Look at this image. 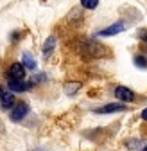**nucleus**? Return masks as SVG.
Wrapping results in <instances>:
<instances>
[{
    "label": "nucleus",
    "mask_w": 147,
    "mask_h": 151,
    "mask_svg": "<svg viewBox=\"0 0 147 151\" xmlns=\"http://www.w3.org/2000/svg\"><path fill=\"white\" fill-rule=\"evenodd\" d=\"M81 4H83V7H86V9H95V7L99 6V0H81Z\"/></svg>",
    "instance_id": "nucleus-12"
},
{
    "label": "nucleus",
    "mask_w": 147,
    "mask_h": 151,
    "mask_svg": "<svg viewBox=\"0 0 147 151\" xmlns=\"http://www.w3.org/2000/svg\"><path fill=\"white\" fill-rule=\"evenodd\" d=\"M22 65H24L25 68L34 70V68H36V60L32 58V56H31L29 52H24V54H22Z\"/></svg>",
    "instance_id": "nucleus-9"
},
{
    "label": "nucleus",
    "mask_w": 147,
    "mask_h": 151,
    "mask_svg": "<svg viewBox=\"0 0 147 151\" xmlns=\"http://www.w3.org/2000/svg\"><path fill=\"white\" fill-rule=\"evenodd\" d=\"M54 45H56V38H54V36L47 38V42L43 45V58H49V56H50V52L54 50Z\"/></svg>",
    "instance_id": "nucleus-10"
},
{
    "label": "nucleus",
    "mask_w": 147,
    "mask_h": 151,
    "mask_svg": "<svg viewBox=\"0 0 147 151\" xmlns=\"http://www.w3.org/2000/svg\"><path fill=\"white\" fill-rule=\"evenodd\" d=\"M115 96H117V99L120 103H131V101H135V92L129 90L127 86H117L115 88Z\"/></svg>",
    "instance_id": "nucleus-3"
},
{
    "label": "nucleus",
    "mask_w": 147,
    "mask_h": 151,
    "mask_svg": "<svg viewBox=\"0 0 147 151\" xmlns=\"http://www.w3.org/2000/svg\"><path fill=\"white\" fill-rule=\"evenodd\" d=\"M14 104H16V101H14V93H13V92H6L4 97L0 99V106H2V110H9V108H13Z\"/></svg>",
    "instance_id": "nucleus-8"
},
{
    "label": "nucleus",
    "mask_w": 147,
    "mask_h": 151,
    "mask_svg": "<svg viewBox=\"0 0 147 151\" xmlns=\"http://www.w3.org/2000/svg\"><path fill=\"white\" fill-rule=\"evenodd\" d=\"M4 93H6V90H4L2 86H0V99H2V97H4Z\"/></svg>",
    "instance_id": "nucleus-16"
},
{
    "label": "nucleus",
    "mask_w": 147,
    "mask_h": 151,
    "mask_svg": "<svg viewBox=\"0 0 147 151\" xmlns=\"http://www.w3.org/2000/svg\"><path fill=\"white\" fill-rule=\"evenodd\" d=\"M124 29H126V24H124V22H117V24H113V25H109V27L99 31L97 34H99V36H115V34L122 32Z\"/></svg>",
    "instance_id": "nucleus-5"
},
{
    "label": "nucleus",
    "mask_w": 147,
    "mask_h": 151,
    "mask_svg": "<svg viewBox=\"0 0 147 151\" xmlns=\"http://www.w3.org/2000/svg\"><path fill=\"white\" fill-rule=\"evenodd\" d=\"M81 54L84 56V58H91V60H97V58H102V56L108 54L106 47L97 43V42H91V40H86L81 43Z\"/></svg>",
    "instance_id": "nucleus-1"
},
{
    "label": "nucleus",
    "mask_w": 147,
    "mask_h": 151,
    "mask_svg": "<svg viewBox=\"0 0 147 151\" xmlns=\"http://www.w3.org/2000/svg\"><path fill=\"white\" fill-rule=\"evenodd\" d=\"M65 88H66V93H68V96H72V93H76V92L81 88V83H72V85H66Z\"/></svg>",
    "instance_id": "nucleus-13"
},
{
    "label": "nucleus",
    "mask_w": 147,
    "mask_h": 151,
    "mask_svg": "<svg viewBox=\"0 0 147 151\" xmlns=\"http://www.w3.org/2000/svg\"><path fill=\"white\" fill-rule=\"evenodd\" d=\"M7 86H9V90H13V93L14 92H25V90H29V88H32V81H7Z\"/></svg>",
    "instance_id": "nucleus-6"
},
{
    "label": "nucleus",
    "mask_w": 147,
    "mask_h": 151,
    "mask_svg": "<svg viewBox=\"0 0 147 151\" xmlns=\"http://www.w3.org/2000/svg\"><path fill=\"white\" fill-rule=\"evenodd\" d=\"M142 119H143V121H147V108H145V110H142Z\"/></svg>",
    "instance_id": "nucleus-15"
},
{
    "label": "nucleus",
    "mask_w": 147,
    "mask_h": 151,
    "mask_svg": "<svg viewBox=\"0 0 147 151\" xmlns=\"http://www.w3.org/2000/svg\"><path fill=\"white\" fill-rule=\"evenodd\" d=\"M29 113V104L27 103H18L14 108H13V111H11V121H22L25 115Z\"/></svg>",
    "instance_id": "nucleus-4"
},
{
    "label": "nucleus",
    "mask_w": 147,
    "mask_h": 151,
    "mask_svg": "<svg viewBox=\"0 0 147 151\" xmlns=\"http://www.w3.org/2000/svg\"><path fill=\"white\" fill-rule=\"evenodd\" d=\"M9 81H24L25 79V67L22 63H13L7 70Z\"/></svg>",
    "instance_id": "nucleus-2"
},
{
    "label": "nucleus",
    "mask_w": 147,
    "mask_h": 151,
    "mask_svg": "<svg viewBox=\"0 0 147 151\" xmlns=\"http://www.w3.org/2000/svg\"><path fill=\"white\" fill-rule=\"evenodd\" d=\"M142 151H147V146H143V149H142Z\"/></svg>",
    "instance_id": "nucleus-17"
},
{
    "label": "nucleus",
    "mask_w": 147,
    "mask_h": 151,
    "mask_svg": "<svg viewBox=\"0 0 147 151\" xmlns=\"http://www.w3.org/2000/svg\"><path fill=\"white\" fill-rule=\"evenodd\" d=\"M138 38H140V40H143V42H147V31L145 29H140L138 31Z\"/></svg>",
    "instance_id": "nucleus-14"
},
{
    "label": "nucleus",
    "mask_w": 147,
    "mask_h": 151,
    "mask_svg": "<svg viewBox=\"0 0 147 151\" xmlns=\"http://www.w3.org/2000/svg\"><path fill=\"white\" fill-rule=\"evenodd\" d=\"M133 63H135V67L145 70V68H147V56H143V54H136L135 58H133Z\"/></svg>",
    "instance_id": "nucleus-11"
},
{
    "label": "nucleus",
    "mask_w": 147,
    "mask_h": 151,
    "mask_svg": "<svg viewBox=\"0 0 147 151\" xmlns=\"http://www.w3.org/2000/svg\"><path fill=\"white\" fill-rule=\"evenodd\" d=\"M124 110H126V104L111 103V104H106V106L95 108V113H115V111H124Z\"/></svg>",
    "instance_id": "nucleus-7"
}]
</instances>
